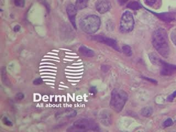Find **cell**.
<instances>
[{
	"label": "cell",
	"mask_w": 176,
	"mask_h": 132,
	"mask_svg": "<svg viewBox=\"0 0 176 132\" xmlns=\"http://www.w3.org/2000/svg\"><path fill=\"white\" fill-rule=\"evenodd\" d=\"M127 7L128 8H130L131 10H138L141 8V6L138 2H136V1H133V2H131L129 3Z\"/></svg>",
	"instance_id": "obj_16"
},
{
	"label": "cell",
	"mask_w": 176,
	"mask_h": 132,
	"mask_svg": "<svg viewBox=\"0 0 176 132\" xmlns=\"http://www.w3.org/2000/svg\"><path fill=\"white\" fill-rule=\"evenodd\" d=\"M173 125V121L171 118H168L164 123V127H169Z\"/></svg>",
	"instance_id": "obj_22"
},
{
	"label": "cell",
	"mask_w": 176,
	"mask_h": 132,
	"mask_svg": "<svg viewBox=\"0 0 176 132\" xmlns=\"http://www.w3.org/2000/svg\"><path fill=\"white\" fill-rule=\"evenodd\" d=\"M15 97H16L17 100H22L23 98H24V95H23L22 93H18V94H17V95H16Z\"/></svg>",
	"instance_id": "obj_26"
},
{
	"label": "cell",
	"mask_w": 176,
	"mask_h": 132,
	"mask_svg": "<svg viewBox=\"0 0 176 132\" xmlns=\"http://www.w3.org/2000/svg\"><path fill=\"white\" fill-rule=\"evenodd\" d=\"M92 39L95 41H97L98 42L104 43L106 45H108L111 48H113V49L116 50V51H120L119 48L117 45V42H116V40H114L113 39L101 36V35H97V36H94L92 37Z\"/></svg>",
	"instance_id": "obj_6"
},
{
	"label": "cell",
	"mask_w": 176,
	"mask_h": 132,
	"mask_svg": "<svg viewBox=\"0 0 176 132\" xmlns=\"http://www.w3.org/2000/svg\"><path fill=\"white\" fill-rule=\"evenodd\" d=\"M153 113V110L150 107H145L141 110V113L144 117H149Z\"/></svg>",
	"instance_id": "obj_15"
},
{
	"label": "cell",
	"mask_w": 176,
	"mask_h": 132,
	"mask_svg": "<svg viewBox=\"0 0 176 132\" xmlns=\"http://www.w3.org/2000/svg\"><path fill=\"white\" fill-rule=\"evenodd\" d=\"M14 3L17 7H23L25 5V0H14Z\"/></svg>",
	"instance_id": "obj_20"
},
{
	"label": "cell",
	"mask_w": 176,
	"mask_h": 132,
	"mask_svg": "<svg viewBox=\"0 0 176 132\" xmlns=\"http://www.w3.org/2000/svg\"><path fill=\"white\" fill-rule=\"evenodd\" d=\"M43 83V80L41 78H38L35 79L34 81H33V84L36 85H40Z\"/></svg>",
	"instance_id": "obj_23"
},
{
	"label": "cell",
	"mask_w": 176,
	"mask_h": 132,
	"mask_svg": "<svg viewBox=\"0 0 176 132\" xmlns=\"http://www.w3.org/2000/svg\"><path fill=\"white\" fill-rule=\"evenodd\" d=\"M128 99V95L124 91L119 89H115L111 93L110 106L116 112L122 110Z\"/></svg>",
	"instance_id": "obj_4"
},
{
	"label": "cell",
	"mask_w": 176,
	"mask_h": 132,
	"mask_svg": "<svg viewBox=\"0 0 176 132\" xmlns=\"http://www.w3.org/2000/svg\"><path fill=\"white\" fill-rule=\"evenodd\" d=\"M3 122L4 123V124L6 125H7L8 126H12L13 124L12 122L10 121V120H8L7 118H4L3 119Z\"/></svg>",
	"instance_id": "obj_25"
},
{
	"label": "cell",
	"mask_w": 176,
	"mask_h": 132,
	"mask_svg": "<svg viewBox=\"0 0 176 132\" xmlns=\"http://www.w3.org/2000/svg\"><path fill=\"white\" fill-rule=\"evenodd\" d=\"M66 12L68 15L69 19L74 28H77L76 25V15L77 13V8L76 6L73 4H69L67 6L66 8Z\"/></svg>",
	"instance_id": "obj_9"
},
{
	"label": "cell",
	"mask_w": 176,
	"mask_h": 132,
	"mask_svg": "<svg viewBox=\"0 0 176 132\" xmlns=\"http://www.w3.org/2000/svg\"><path fill=\"white\" fill-rule=\"evenodd\" d=\"M134 27V19L131 12L126 11L121 17L119 30L122 33L131 32Z\"/></svg>",
	"instance_id": "obj_5"
},
{
	"label": "cell",
	"mask_w": 176,
	"mask_h": 132,
	"mask_svg": "<svg viewBox=\"0 0 176 132\" xmlns=\"http://www.w3.org/2000/svg\"><path fill=\"white\" fill-rule=\"evenodd\" d=\"M89 1V0H76L75 6L77 10H82L88 6Z\"/></svg>",
	"instance_id": "obj_14"
},
{
	"label": "cell",
	"mask_w": 176,
	"mask_h": 132,
	"mask_svg": "<svg viewBox=\"0 0 176 132\" xmlns=\"http://www.w3.org/2000/svg\"><path fill=\"white\" fill-rule=\"evenodd\" d=\"M96 10L101 14L107 12L111 8V3L108 0H98L95 3Z\"/></svg>",
	"instance_id": "obj_8"
},
{
	"label": "cell",
	"mask_w": 176,
	"mask_h": 132,
	"mask_svg": "<svg viewBox=\"0 0 176 132\" xmlns=\"http://www.w3.org/2000/svg\"><path fill=\"white\" fill-rule=\"evenodd\" d=\"M20 29V27L19 25H15V27H14V31L15 32H19Z\"/></svg>",
	"instance_id": "obj_28"
},
{
	"label": "cell",
	"mask_w": 176,
	"mask_h": 132,
	"mask_svg": "<svg viewBox=\"0 0 176 132\" xmlns=\"http://www.w3.org/2000/svg\"><path fill=\"white\" fill-rule=\"evenodd\" d=\"M171 39L174 44L176 46V28L174 29L171 33Z\"/></svg>",
	"instance_id": "obj_21"
},
{
	"label": "cell",
	"mask_w": 176,
	"mask_h": 132,
	"mask_svg": "<svg viewBox=\"0 0 176 132\" xmlns=\"http://www.w3.org/2000/svg\"><path fill=\"white\" fill-rule=\"evenodd\" d=\"M123 53L127 56L130 57L132 55V50L129 45H124L122 47Z\"/></svg>",
	"instance_id": "obj_18"
},
{
	"label": "cell",
	"mask_w": 176,
	"mask_h": 132,
	"mask_svg": "<svg viewBox=\"0 0 176 132\" xmlns=\"http://www.w3.org/2000/svg\"><path fill=\"white\" fill-rule=\"evenodd\" d=\"M149 58L151 61V62L154 65H160L161 62V60L153 53H150L149 55Z\"/></svg>",
	"instance_id": "obj_17"
},
{
	"label": "cell",
	"mask_w": 176,
	"mask_h": 132,
	"mask_svg": "<svg viewBox=\"0 0 176 132\" xmlns=\"http://www.w3.org/2000/svg\"><path fill=\"white\" fill-rule=\"evenodd\" d=\"M101 122L106 126H108L112 123L111 114L107 111H103L99 116Z\"/></svg>",
	"instance_id": "obj_10"
},
{
	"label": "cell",
	"mask_w": 176,
	"mask_h": 132,
	"mask_svg": "<svg viewBox=\"0 0 176 132\" xmlns=\"http://www.w3.org/2000/svg\"><path fill=\"white\" fill-rule=\"evenodd\" d=\"M98 131L99 126L96 122L90 118H81L73 123L72 126L68 128L70 132L81 131Z\"/></svg>",
	"instance_id": "obj_2"
},
{
	"label": "cell",
	"mask_w": 176,
	"mask_h": 132,
	"mask_svg": "<svg viewBox=\"0 0 176 132\" xmlns=\"http://www.w3.org/2000/svg\"><path fill=\"white\" fill-rule=\"evenodd\" d=\"M79 25L84 32L92 34L99 29L101 25L100 18L96 15H88L81 20Z\"/></svg>",
	"instance_id": "obj_3"
},
{
	"label": "cell",
	"mask_w": 176,
	"mask_h": 132,
	"mask_svg": "<svg viewBox=\"0 0 176 132\" xmlns=\"http://www.w3.org/2000/svg\"><path fill=\"white\" fill-rule=\"evenodd\" d=\"M79 51L82 55L86 57H92L95 55V53L93 50L83 46L79 48Z\"/></svg>",
	"instance_id": "obj_13"
},
{
	"label": "cell",
	"mask_w": 176,
	"mask_h": 132,
	"mask_svg": "<svg viewBox=\"0 0 176 132\" xmlns=\"http://www.w3.org/2000/svg\"><path fill=\"white\" fill-rule=\"evenodd\" d=\"M153 13L156 16H157L160 19L165 22H170L171 21L174 20L175 18V15L174 13Z\"/></svg>",
	"instance_id": "obj_11"
},
{
	"label": "cell",
	"mask_w": 176,
	"mask_h": 132,
	"mask_svg": "<svg viewBox=\"0 0 176 132\" xmlns=\"http://www.w3.org/2000/svg\"><path fill=\"white\" fill-rule=\"evenodd\" d=\"M144 79H145V80H149V81H150L152 83H156V82L155 80H154L152 79H150V78H146V77H143Z\"/></svg>",
	"instance_id": "obj_30"
},
{
	"label": "cell",
	"mask_w": 176,
	"mask_h": 132,
	"mask_svg": "<svg viewBox=\"0 0 176 132\" xmlns=\"http://www.w3.org/2000/svg\"><path fill=\"white\" fill-rule=\"evenodd\" d=\"M153 45L160 55L165 58L169 57L170 54L168 35L163 28H158L153 35Z\"/></svg>",
	"instance_id": "obj_1"
},
{
	"label": "cell",
	"mask_w": 176,
	"mask_h": 132,
	"mask_svg": "<svg viewBox=\"0 0 176 132\" xmlns=\"http://www.w3.org/2000/svg\"><path fill=\"white\" fill-rule=\"evenodd\" d=\"M161 68L160 74L163 76H170L176 72V66L170 63L165 62L161 60L160 64Z\"/></svg>",
	"instance_id": "obj_7"
},
{
	"label": "cell",
	"mask_w": 176,
	"mask_h": 132,
	"mask_svg": "<svg viewBox=\"0 0 176 132\" xmlns=\"http://www.w3.org/2000/svg\"><path fill=\"white\" fill-rule=\"evenodd\" d=\"M117 1H118V2L119 3V4L121 6L125 5L126 3L127 2V1H128V0H117Z\"/></svg>",
	"instance_id": "obj_27"
},
{
	"label": "cell",
	"mask_w": 176,
	"mask_h": 132,
	"mask_svg": "<svg viewBox=\"0 0 176 132\" xmlns=\"http://www.w3.org/2000/svg\"><path fill=\"white\" fill-rule=\"evenodd\" d=\"M1 77H2V79L3 82L4 83V84H8V80L7 76V73H6V70L5 68H3L2 70V72H1Z\"/></svg>",
	"instance_id": "obj_19"
},
{
	"label": "cell",
	"mask_w": 176,
	"mask_h": 132,
	"mask_svg": "<svg viewBox=\"0 0 176 132\" xmlns=\"http://www.w3.org/2000/svg\"><path fill=\"white\" fill-rule=\"evenodd\" d=\"M144 2L149 7L158 10L162 5V0H144Z\"/></svg>",
	"instance_id": "obj_12"
},
{
	"label": "cell",
	"mask_w": 176,
	"mask_h": 132,
	"mask_svg": "<svg viewBox=\"0 0 176 132\" xmlns=\"http://www.w3.org/2000/svg\"><path fill=\"white\" fill-rule=\"evenodd\" d=\"M176 91H175L174 92H173L171 95H170L169 97H167V100L169 101V102H172L173 100H174V99L176 97Z\"/></svg>",
	"instance_id": "obj_24"
},
{
	"label": "cell",
	"mask_w": 176,
	"mask_h": 132,
	"mask_svg": "<svg viewBox=\"0 0 176 132\" xmlns=\"http://www.w3.org/2000/svg\"><path fill=\"white\" fill-rule=\"evenodd\" d=\"M90 92L91 94H96V89L95 87H91Z\"/></svg>",
	"instance_id": "obj_29"
}]
</instances>
